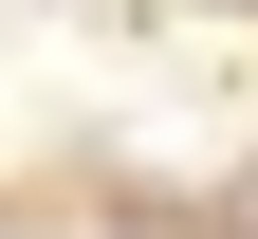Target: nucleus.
Here are the masks:
<instances>
[]
</instances>
